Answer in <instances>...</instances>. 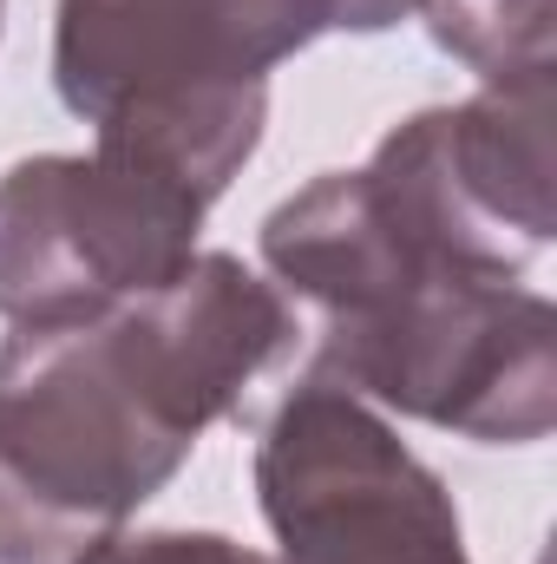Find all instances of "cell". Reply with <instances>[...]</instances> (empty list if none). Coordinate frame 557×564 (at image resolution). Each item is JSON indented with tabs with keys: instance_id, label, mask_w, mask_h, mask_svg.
<instances>
[{
	"instance_id": "6da1fadb",
	"label": "cell",
	"mask_w": 557,
	"mask_h": 564,
	"mask_svg": "<svg viewBox=\"0 0 557 564\" xmlns=\"http://www.w3.org/2000/svg\"><path fill=\"white\" fill-rule=\"evenodd\" d=\"M302 315L210 250L99 315L0 341V564H66L125 532L217 421H250L295 368Z\"/></svg>"
},
{
	"instance_id": "7a4b0ae2",
	"label": "cell",
	"mask_w": 557,
	"mask_h": 564,
	"mask_svg": "<svg viewBox=\"0 0 557 564\" xmlns=\"http://www.w3.org/2000/svg\"><path fill=\"white\" fill-rule=\"evenodd\" d=\"M302 355L308 381L485 446H532L557 421V308L518 282H407L308 322Z\"/></svg>"
},
{
	"instance_id": "3957f363",
	"label": "cell",
	"mask_w": 557,
	"mask_h": 564,
	"mask_svg": "<svg viewBox=\"0 0 557 564\" xmlns=\"http://www.w3.org/2000/svg\"><path fill=\"white\" fill-rule=\"evenodd\" d=\"M210 197L125 139L0 171V315L66 322L171 282L197 257Z\"/></svg>"
},
{
	"instance_id": "277c9868",
	"label": "cell",
	"mask_w": 557,
	"mask_h": 564,
	"mask_svg": "<svg viewBox=\"0 0 557 564\" xmlns=\"http://www.w3.org/2000/svg\"><path fill=\"white\" fill-rule=\"evenodd\" d=\"M387 230L439 270L518 282L551 250V79L401 119L361 164Z\"/></svg>"
},
{
	"instance_id": "5b68a950",
	"label": "cell",
	"mask_w": 557,
	"mask_h": 564,
	"mask_svg": "<svg viewBox=\"0 0 557 564\" xmlns=\"http://www.w3.org/2000/svg\"><path fill=\"white\" fill-rule=\"evenodd\" d=\"M276 564H472L452 492L368 401L302 381L256 440Z\"/></svg>"
},
{
	"instance_id": "8992f818",
	"label": "cell",
	"mask_w": 557,
	"mask_h": 564,
	"mask_svg": "<svg viewBox=\"0 0 557 564\" xmlns=\"http://www.w3.org/2000/svg\"><path fill=\"white\" fill-rule=\"evenodd\" d=\"M335 26V0H59L53 86L86 126L132 99L270 86Z\"/></svg>"
},
{
	"instance_id": "52a82bcc",
	"label": "cell",
	"mask_w": 557,
	"mask_h": 564,
	"mask_svg": "<svg viewBox=\"0 0 557 564\" xmlns=\"http://www.w3.org/2000/svg\"><path fill=\"white\" fill-rule=\"evenodd\" d=\"M419 13L433 46L485 86H545L557 73L551 0H419Z\"/></svg>"
},
{
	"instance_id": "ba28073f",
	"label": "cell",
	"mask_w": 557,
	"mask_h": 564,
	"mask_svg": "<svg viewBox=\"0 0 557 564\" xmlns=\"http://www.w3.org/2000/svg\"><path fill=\"white\" fill-rule=\"evenodd\" d=\"M66 564H270L223 532H106Z\"/></svg>"
},
{
	"instance_id": "9c48e42d",
	"label": "cell",
	"mask_w": 557,
	"mask_h": 564,
	"mask_svg": "<svg viewBox=\"0 0 557 564\" xmlns=\"http://www.w3.org/2000/svg\"><path fill=\"white\" fill-rule=\"evenodd\" d=\"M407 13H419V0H335V26H348V33H381Z\"/></svg>"
},
{
	"instance_id": "30bf717a",
	"label": "cell",
	"mask_w": 557,
	"mask_h": 564,
	"mask_svg": "<svg viewBox=\"0 0 557 564\" xmlns=\"http://www.w3.org/2000/svg\"><path fill=\"white\" fill-rule=\"evenodd\" d=\"M0 20H7V0H0Z\"/></svg>"
},
{
	"instance_id": "8fae6325",
	"label": "cell",
	"mask_w": 557,
	"mask_h": 564,
	"mask_svg": "<svg viewBox=\"0 0 557 564\" xmlns=\"http://www.w3.org/2000/svg\"><path fill=\"white\" fill-rule=\"evenodd\" d=\"M270 564H276V558H270Z\"/></svg>"
}]
</instances>
